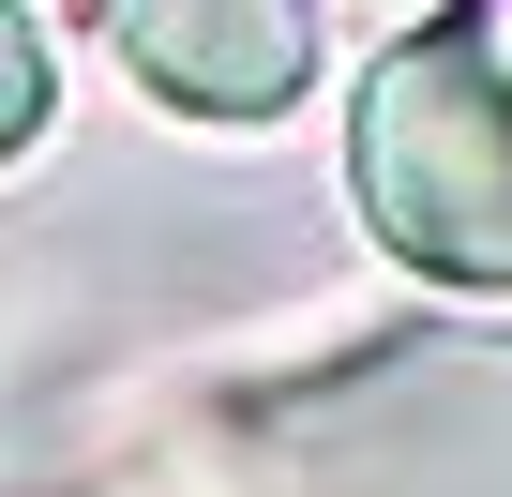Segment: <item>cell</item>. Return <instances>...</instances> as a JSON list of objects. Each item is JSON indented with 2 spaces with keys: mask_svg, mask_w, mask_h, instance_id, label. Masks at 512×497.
<instances>
[{
  "mask_svg": "<svg viewBox=\"0 0 512 497\" xmlns=\"http://www.w3.org/2000/svg\"><path fill=\"white\" fill-rule=\"evenodd\" d=\"M377 16H392V31H422V16H437V0H377Z\"/></svg>",
  "mask_w": 512,
  "mask_h": 497,
  "instance_id": "4",
  "label": "cell"
},
{
  "mask_svg": "<svg viewBox=\"0 0 512 497\" xmlns=\"http://www.w3.org/2000/svg\"><path fill=\"white\" fill-rule=\"evenodd\" d=\"M46 136V46H31V16L0 0V151H31Z\"/></svg>",
  "mask_w": 512,
  "mask_h": 497,
  "instance_id": "3",
  "label": "cell"
},
{
  "mask_svg": "<svg viewBox=\"0 0 512 497\" xmlns=\"http://www.w3.org/2000/svg\"><path fill=\"white\" fill-rule=\"evenodd\" d=\"M106 46L181 121H287L317 91V0H106Z\"/></svg>",
  "mask_w": 512,
  "mask_h": 497,
  "instance_id": "2",
  "label": "cell"
},
{
  "mask_svg": "<svg viewBox=\"0 0 512 497\" xmlns=\"http://www.w3.org/2000/svg\"><path fill=\"white\" fill-rule=\"evenodd\" d=\"M347 196L437 287H512V0H437L347 106Z\"/></svg>",
  "mask_w": 512,
  "mask_h": 497,
  "instance_id": "1",
  "label": "cell"
}]
</instances>
